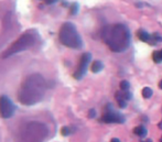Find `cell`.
<instances>
[{
  "label": "cell",
  "mask_w": 162,
  "mask_h": 142,
  "mask_svg": "<svg viewBox=\"0 0 162 142\" xmlns=\"http://www.w3.org/2000/svg\"><path fill=\"white\" fill-rule=\"evenodd\" d=\"M159 128H160V129H162V121L160 122V124H159Z\"/></svg>",
  "instance_id": "44dd1931"
},
{
  "label": "cell",
  "mask_w": 162,
  "mask_h": 142,
  "mask_svg": "<svg viewBox=\"0 0 162 142\" xmlns=\"http://www.w3.org/2000/svg\"><path fill=\"white\" fill-rule=\"evenodd\" d=\"M103 67H104V65H103V63H101V61H95V62H93V64H92L90 69H92L93 73H98V72H101V69H103Z\"/></svg>",
  "instance_id": "ba28073f"
},
{
  "label": "cell",
  "mask_w": 162,
  "mask_h": 142,
  "mask_svg": "<svg viewBox=\"0 0 162 142\" xmlns=\"http://www.w3.org/2000/svg\"><path fill=\"white\" fill-rule=\"evenodd\" d=\"M16 106L11 99L7 96H1L0 97V116L2 118H10L15 113Z\"/></svg>",
  "instance_id": "5b68a950"
},
{
  "label": "cell",
  "mask_w": 162,
  "mask_h": 142,
  "mask_svg": "<svg viewBox=\"0 0 162 142\" xmlns=\"http://www.w3.org/2000/svg\"><path fill=\"white\" fill-rule=\"evenodd\" d=\"M45 2H47V4H55V2H58V0H45Z\"/></svg>",
  "instance_id": "ac0fdd59"
},
{
  "label": "cell",
  "mask_w": 162,
  "mask_h": 142,
  "mask_svg": "<svg viewBox=\"0 0 162 142\" xmlns=\"http://www.w3.org/2000/svg\"><path fill=\"white\" fill-rule=\"evenodd\" d=\"M34 39H36V35H33V34H29V33L22 34L21 37L4 52V57H8V56L16 54V53H18L20 51L30 49L34 44Z\"/></svg>",
  "instance_id": "277c9868"
},
{
  "label": "cell",
  "mask_w": 162,
  "mask_h": 142,
  "mask_svg": "<svg viewBox=\"0 0 162 142\" xmlns=\"http://www.w3.org/2000/svg\"><path fill=\"white\" fill-rule=\"evenodd\" d=\"M159 87H160V88L162 89V80L160 82V83H159Z\"/></svg>",
  "instance_id": "d6986e66"
},
{
  "label": "cell",
  "mask_w": 162,
  "mask_h": 142,
  "mask_svg": "<svg viewBox=\"0 0 162 142\" xmlns=\"http://www.w3.org/2000/svg\"><path fill=\"white\" fill-rule=\"evenodd\" d=\"M95 116H96V111H95V109H90V113H88V117H90V118H94Z\"/></svg>",
  "instance_id": "e0dca14e"
},
{
  "label": "cell",
  "mask_w": 162,
  "mask_h": 142,
  "mask_svg": "<svg viewBox=\"0 0 162 142\" xmlns=\"http://www.w3.org/2000/svg\"><path fill=\"white\" fill-rule=\"evenodd\" d=\"M103 121L106 124H112V122H117V124H123L125 121V118L121 113H116L112 111H108L105 113L103 117Z\"/></svg>",
  "instance_id": "52a82bcc"
},
{
  "label": "cell",
  "mask_w": 162,
  "mask_h": 142,
  "mask_svg": "<svg viewBox=\"0 0 162 142\" xmlns=\"http://www.w3.org/2000/svg\"><path fill=\"white\" fill-rule=\"evenodd\" d=\"M138 38H139L141 41H144V42H148V41L150 40L151 35H150L149 33L146 32V31H144V30H139V31H138Z\"/></svg>",
  "instance_id": "9c48e42d"
},
{
  "label": "cell",
  "mask_w": 162,
  "mask_h": 142,
  "mask_svg": "<svg viewBox=\"0 0 162 142\" xmlns=\"http://www.w3.org/2000/svg\"><path fill=\"white\" fill-rule=\"evenodd\" d=\"M61 133H62V135L66 137V135H69L70 133H71V129H70L69 127H63L61 129Z\"/></svg>",
  "instance_id": "9a60e30c"
},
{
  "label": "cell",
  "mask_w": 162,
  "mask_h": 142,
  "mask_svg": "<svg viewBox=\"0 0 162 142\" xmlns=\"http://www.w3.org/2000/svg\"><path fill=\"white\" fill-rule=\"evenodd\" d=\"M124 98L127 99V100H129V99H131V94H130L129 91L126 90V93L124 94Z\"/></svg>",
  "instance_id": "2e32d148"
},
{
  "label": "cell",
  "mask_w": 162,
  "mask_h": 142,
  "mask_svg": "<svg viewBox=\"0 0 162 142\" xmlns=\"http://www.w3.org/2000/svg\"><path fill=\"white\" fill-rule=\"evenodd\" d=\"M152 58H153V61H155V63H161L162 62L161 52H158V51L153 52V54H152Z\"/></svg>",
  "instance_id": "7c38bea8"
},
{
  "label": "cell",
  "mask_w": 162,
  "mask_h": 142,
  "mask_svg": "<svg viewBox=\"0 0 162 142\" xmlns=\"http://www.w3.org/2000/svg\"><path fill=\"white\" fill-rule=\"evenodd\" d=\"M70 12H71V15H76L77 12H78V4H73L72 6H71V10H70Z\"/></svg>",
  "instance_id": "5bb4252c"
},
{
  "label": "cell",
  "mask_w": 162,
  "mask_h": 142,
  "mask_svg": "<svg viewBox=\"0 0 162 142\" xmlns=\"http://www.w3.org/2000/svg\"><path fill=\"white\" fill-rule=\"evenodd\" d=\"M112 141H114V142H118V141H119V139H112Z\"/></svg>",
  "instance_id": "ffe728a7"
},
{
  "label": "cell",
  "mask_w": 162,
  "mask_h": 142,
  "mask_svg": "<svg viewBox=\"0 0 162 142\" xmlns=\"http://www.w3.org/2000/svg\"><path fill=\"white\" fill-rule=\"evenodd\" d=\"M90 60H92V54H90V53H84V54L82 55L81 61H79V64H78V67H77L76 72L74 73V77H75L76 79H81V78L85 75L87 66L90 64Z\"/></svg>",
  "instance_id": "8992f818"
},
{
  "label": "cell",
  "mask_w": 162,
  "mask_h": 142,
  "mask_svg": "<svg viewBox=\"0 0 162 142\" xmlns=\"http://www.w3.org/2000/svg\"><path fill=\"white\" fill-rule=\"evenodd\" d=\"M161 140H162V138H161Z\"/></svg>",
  "instance_id": "603a6c76"
},
{
  "label": "cell",
  "mask_w": 162,
  "mask_h": 142,
  "mask_svg": "<svg viewBox=\"0 0 162 142\" xmlns=\"http://www.w3.org/2000/svg\"><path fill=\"white\" fill-rule=\"evenodd\" d=\"M58 39L63 45L71 49H81L83 46L82 38L79 37L75 26L71 22H66L61 26L58 32Z\"/></svg>",
  "instance_id": "3957f363"
},
{
  "label": "cell",
  "mask_w": 162,
  "mask_h": 142,
  "mask_svg": "<svg viewBox=\"0 0 162 142\" xmlns=\"http://www.w3.org/2000/svg\"><path fill=\"white\" fill-rule=\"evenodd\" d=\"M47 89L45 80L41 75L34 74L23 82L18 94V99L21 104L33 105L42 100Z\"/></svg>",
  "instance_id": "6da1fadb"
},
{
  "label": "cell",
  "mask_w": 162,
  "mask_h": 142,
  "mask_svg": "<svg viewBox=\"0 0 162 142\" xmlns=\"http://www.w3.org/2000/svg\"><path fill=\"white\" fill-rule=\"evenodd\" d=\"M103 39L114 52H124L130 44V32L124 24L106 26L103 31Z\"/></svg>",
  "instance_id": "7a4b0ae2"
},
{
  "label": "cell",
  "mask_w": 162,
  "mask_h": 142,
  "mask_svg": "<svg viewBox=\"0 0 162 142\" xmlns=\"http://www.w3.org/2000/svg\"><path fill=\"white\" fill-rule=\"evenodd\" d=\"M133 132L137 135H139V137H144V135H147V129L144 126H138V127H136L133 129Z\"/></svg>",
  "instance_id": "30bf717a"
},
{
  "label": "cell",
  "mask_w": 162,
  "mask_h": 142,
  "mask_svg": "<svg viewBox=\"0 0 162 142\" xmlns=\"http://www.w3.org/2000/svg\"><path fill=\"white\" fill-rule=\"evenodd\" d=\"M119 87H120V89L124 91H126L129 89L130 87V84H129V82H127V80H123L121 83H120V85H119Z\"/></svg>",
  "instance_id": "4fadbf2b"
},
{
  "label": "cell",
  "mask_w": 162,
  "mask_h": 142,
  "mask_svg": "<svg viewBox=\"0 0 162 142\" xmlns=\"http://www.w3.org/2000/svg\"><path fill=\"white\" fill-rule=\"evenodd\" d=\"M160 52H161V56H162V50H161V51H160Z\"/></svg>",
  "instance_id": "7402d4cb"
},
{
  "label": "cell",
  "mask_w": 162,
  "mask_h": 142,
  "mask_svg": "<svg viewBox=\"0 0 162 142\" xmlns=\"http://www.w3.org/2000/svg\"><path fill=\"white\" fill-rule=\"evenodd\" d=\"M142 96L144 98H150L152 96V89L150 87H144L142 89Z\"/></svg>",
  "instance_id": "8fae6325"
}]
</instances>
